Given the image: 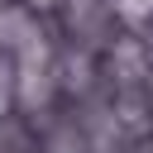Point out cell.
<instances>
[{
  "label": "cell",
  "instance_id": "2",
  "mask_svg": "<svg viewBox=\"0 0 153 153\" xmlns=\"http://www.w3.org/2000/svg\"><path fill=\"white\" fill-rule=\"evenodd\" d=\"M14 100V67L10 62H0V110Z\"/></svg>",
  "mask_w": 153,
  "mask_h": 153
},
{
  "label": "cell",
  "instance_id": "3",
  "mask_svg": "<svg viewBox=\"0 0 153 153\" xmlns=\"http://www.w3.org/2000/svg\"><path fill=\"white\" fill-rule=\"evenodd\" d=\"M53 5H57V0H33V10H53Z\"/></svg>",
  "mask_w": 153,
  "mask_h": 153
},
{
  "label": "cell",
  "instance_id": "1",
  "mask_svg": "<svg viewBox=\"0 0 153 153\" xmlns=\"http://www.w3.org/2000/svg\"><path fill=\"white\" fill-rule=\"evenodd\" d=\"M115 14L129 24H143V19H153V0H115Z\"/></svg>",
  "mask_w": 153,
  "mask_h": 153
}]
</instances>
